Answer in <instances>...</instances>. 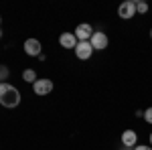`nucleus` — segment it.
I'll return each instance as SVG.
<instances>
[{
	"label": "nucleus",
	"mask_w": 152,
	"mask_h": 150,
	"mask_svg": "<svg viewBox=\"0 0 152 150\" xmlns=\"http://www.w3.org/2000/svg\"><path fill=\"white\" fill-rule=\"evenodd\" d=\"M118 16L124 18V20L134 18V16H136V2H134V0H126V2H122V4L118 6Z\"/></svg>",
	"instance_id": "nucleus-2"
},
{
	"label": "nucleus",
	"mask_w": 152,
	"mask_h": 150,
	"mask_svg": "<svg viewBox=\"0 0 152 150\" xmlns=\"http://www.w3.org/2000/svg\"><path fill=\"white\" fill-rule=\"evenodd\" d=\"M132 150H152V146H144V144H136Z\"/></svg>",
	"instance_id": "nucleus-14"
},
{
	"label": "nucleus",
	"mask_w": 152,
	"mask_h": 150,
	"mask_svg": "<svg viewBox=\"0 0 152 150\" xmlns=\"http://www.w3.org/2000/svg\"><path fill=\"white\" fill-rule=\"evenodd\" d=\"M24 53L31 55V57H39V55L43 53L41 41H39V39H26V41H24Z\"/></svg>",
	"instance_id": "nucleus-7"
},
{
	"label": "nucleus",
	"mask_w": 152,
	"mask_h": 150,
	"mask_svg": "<svg viewBox=\"0 0 152 150\" xmlns=\"http://www.w3.org/2000/svg\"><path fill=\"white\" fill-rule=\"evenodd\" d=\"M77 37L73 35V33H63V35L59 37V45L63 47V49H75L77 47Z\"/></svg>",
	"instance_id": "nucleus-8"
},
{
	"label": "nucleus",
	"mask_w": 152,
	"mask_h": 150,
	"mask_svg": "<svg viewBox=\"0 0 152 150\" xmlns=\"http://www.w3.org/2000/svg\"><path fill=\"white\" fill-rule=\"evenodd\" d=\"M0 83H2V81H0Z\"/></svg>",
	"instance_id": "nucleus-20"
},
{
	"label": "nucleus",
	"mask_w": 152,
	"mask_h": 150,
	"mask_svg": "<svg viewBox=\"0 0 152 150\" xmlns=\"http://www.w3.org/2000/svg\"><path fill=\"white\" fill-rule=\"evenodd\" d=\"M18 104H20V91L14 85L2 81L0 83V105H4V108H16Z\"/></svg>",
	"instance_id": "nucleus-1"
},
{
	"label": "nucleus",
	"mask_w": 152,
	"mask_h": 150,
	"mask_svg": "<svg viewBox=\"0 0 152 150\" xmlns=\"http://www.w3.org/2000/svg\"><path fill=\"white\" fill-rule=\"evenodd\" d=\"M122 144H124L126 148H134V146L138 144V134H136L134 130H124V134H122Z\"/></svg>",
	"instance_id": "nucleus-9"
},
{
	"label": "nucleus",
	"mask_w": 152,
	"mask_h": 150,
	"mask_svg": "<svg viewBox=\"0 0 152 150\" xmlns=\"http://www.w3.org/2000/svg\"><path fill=\"white\" fill-rule=\"evenodd\" d=\"M33 91L37 93V95H49V93L53 91V81L51 79H37L35 83H33Z\"/></svg>",
	"instance_id": "nucleus-5"
},
{
	"label": "nucleus",
	"mask_w": 152,
	"mask_h": 150,
	"mask_svg": "<svg viewBox=\"0 0 152 150\" xmlns=\"http://www.w3.org/2000/svg\"><path fill=\"white\" fill-rule=\"evenodd\" d=\"M150 39H152V29H150Z\"/></svg>",
	"instance_id": "nucleus-15"
},
{
	"label": "nucleus",
	"mask_w": 152,
	"mask_h": 150,
	"mask_svg": "<svg viewBox=\"0 0 152 150\" xmlns=\"http://www.w3.org/2000/svg\"><path fill=\"white\" fill-rule=\"evenodd\" d=\"M23 79H24V81H28V83H35L39 77H37L35 69H24V71H23Z\"/></svg>",
	"instance_id": "nucleus-10"
},
{
	"label": "nucleus",
	"mask_w": 152,
	"mask_h": 150,
	"mask_svg": "<svg viewBox=\"0 0 152 150\" xmlns=\"http://www.w3.org/2000/svg\"><path fill=\"white\" fill-rule=\"evenodd\" d=\"M0 37H2V31H0Z\"/></svg>",
	"instance_id": "nucleus-19"
},
{
	"label": "nucleus",
	"mask_w": 152,
	"mask_h": 150,
	"mask_svg": "<svg viewBox=\"0 0 152 150\" xmlns=\"http://www.w3.org/2000/svg\"><path fill=\"white\" fill-rule=\"evenodd\" d=\"M144 120H146L148 124H152V108H148V110L144 112Z\"/></svg>",
	"instance_id": "nucleus-13"
},
{
	"label": "nucleus",
	"mask_w": 152,
	"mask_h": 150,
	"mask_svg": "<svg viewBox=\"0 0 152 150\" xmlns=\"http://www.w3.org/2000/svg\"><path fill=\"white\" fill-rule=\"evenodd\" d=\"M75 55H77V59H81V61H87V59L94 55L91 43H89V41H79L77 47H75Z\"/></svg>",
	"instance_id": "nucleus-4"
},
{
	"label": "nucleus",
	"mask_w": 152,
	"mask_h": 150,
	"mask_svg": "<svg viewBox=\"0 0 152 150\" xmlns=\"http://www.w3.org/2000/svg\"><path fill=\"white\" fill-rule=\"evenodd\" d=\"M122 150H132V148H122Z\"/></svg>",
	"instance_id": "nucleus-16"
},
{
	"label": "nucleus",
	"mask_w": 152,
	"mask_h": 150,
	"mask_svg": "<svg viewBox=\"0 0 152 150\" xmlns=\"http://www.w3.org/2000/svg\"><path fill=\"white\" fill-rule=\"evenodd\" d=\"M8 67L6 65H0V81H6V77H8Z\"/></svg>",
	"instance_id": "nucleus-12"
},
{
	"label": "nucleus",
	"mask_w": 152,
	"mask_h": 150,
	"mask_svg": "<svg viewBox=\"0 0 152 150\" xmlns=\"http://www.w3.org/2000/svg\"><path fill=\"white\" fill-rule=\"evenodd\" d=\"M0 23H2V16H0Z\"/></svg>",
	"instance_id": "nucleus-18"
},
{
	"label": "nucleus",
	"mask_w": 152,
	"mask_h": 150,
	"mask_svg": "<svg viewBox=\"0 0 152 150\" xmlns=\"http://www.w3.org/2000/svg\"><path fill=\"white\" fill-rule=\"evenodd\" d=\"M94 33H95V31H94V26H91V24H87V23L77 24V29L73 31V35L77 37V41H89Z\"/></svg>",
	"instance_id": "nucleus-6"
},
{
	"label": "nucleus",
	"mask_w": 152,
	"mask_h": 150,
	"mask_svg": "<svg viewBox=\"0 0 152 150\" xmlns=\"http://www.w3.org/2000/svg\"><path fill=\"white\" fill-rule=\"evenodd\" d=\"M150 144H152V134H150Z\"/></svg>",
	"instance_id": "nucleus-17"
},
{
	"label": "nucleus",
	"mask_w": 152,
	"mask_h": 150,
	"mask_svg": "<svg viewBox=\"0 0 152 150\" xmlns=\"http://www.w3.org/2000/svg\"><path fill=\"white\" fill-rule=\"evenodd\" d=\"M136 12H140V14H146V12H148V4H146L144 0H136Z\"/></svg>",
	"instance_id": "nucleus-11"
},
{
	"label": "nucleus",
	"mask_w": 152,
	"mask_h": 150,
	"mask_svg": "<svg viewBox=\"0 0 152 150\" xmlns=\"http://www.w3.org/2000/svg\"><path fill=\"white\" fill-rule=\"evenodd\" d=\"M89 43L94 47V51H104L110 45V39H107V35H105L104 31H95L94 35H91V39H89Z\"/></svg>",
	"instance_id": "nucleus-3"
}]
</instances>
